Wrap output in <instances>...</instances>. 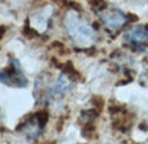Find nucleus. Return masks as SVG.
<instances>
[{
	"label": "nucleus",
	"mask_w": 148,
	"mask_h": 144,
	"mask_svg": "<svg viewBox=\"0 0 148 144\" xmlns=\"http://www.w3.org/2000/svg\"><path fill=\"white\" fill-rule=\"evenodd\" d=\"M0 83L9 86H19V87H23L27 85V78L22 72L19 62L17 59L12 58L9 68L0 72Z\"/></svg>",
	"instance_id": "7ed1b4c3"
},
{
	"label": "nucleus",
	"mask_w": 148,
	"mask_h": 144,
	"mask_svg": "<svg viewBox=\"0 0 148 144\" xmlns=\"http://www.w3.org/2000/svg\"><path fill=\"white\" fill-rule=\"evenodd\" d=\"M92 103L94 104L97 108H101V109H102V107H103L104 100L102 99L101 97H93V98H92Z\"/></svg>",
	"instance_id": "1a4fd4ad"
},
{
	"label": "nucleus",
	"mask_w": 148,
	"mask_h": 144,
	"mask_svg": "<svg viewBox=\"0 0 148 144\" xmlns=\"http://www.w3.org/2000/svg\"><path fill=\"white\" fill-rule=\"evenodd\" d=\"M101 21L107 29L115 30L124 26L127 22V16L122 10L112 8V9H104L101 13Z\"/></svg>",
	"instance_id": "20e7f679"
},
{
	"label": "nucleus",
	"mask_w": 148,
	"mask_h": 144,
	"mask_svg": "<svg viewBox=\"0 0 148 144\" xmlns=\"http://www.w3.org/2000/svg\"><path fill=\"white\" fill-rule=\"evenodd\" d=\"M5 31H7V27H4V26H0V39H1L3 36H4Z\"/></svg>",
	"instance_id": "9d476101"
},
{
	"label": "nucleus",
	"mask_w": 148,
	"mask_h": 144,
	"mask_svg": "<svg viewBox=\"0 0 148 144\" xmlns=\"http://www.w3.org/2000/svg\"><path fill=\"white\" fill-rule=\"evenodd\" d=\"M48 117H49V116H48L47 111H41V112H38V113H36V121H38V124L41 126V128L47 124Z\"/></svg>",
	"instance_id": "423d86ee"
},
{
	"label": "nucleus",
	"mask_w": 148,
	"mask_h": 144,
	"mask_svg": "<svg viewBox=\"0 0 148 144\" xmlns=\"http://www.w3.org/2000/svg\"><path fill=\"white\" fill-rule=\"evenodd\" d=\"M64 27L68 36L73 40V43L80 46H86L94 41L95 35L92 27L88 26L80 18V16L75 12H68L64 17Z\"/></svg>",
	"instance_id": "f257e3e1"
},
{
	"label": "nucleus",
	"mask_w": 148,
	"mask_h": 144,
	"mask_svg": "<svg viewBox=\"0 0 148 144\" xmlns=\"http://www.w3.org/2000/svg\"><path fill=\"white\" fill-rule=\"evenodd\" d=\"M23 31H25L23 35L28 39H32V38H36V36H38V32H36L35 30H31V29H28V27H25Z\"/></svg>",
	"instance_id": "6e6552de"
},
{
	"label": "nucleus",
	"mask_w": 148,
	"mask_h": 144,
	"mask_svg": "<svg viewBox=\"0 0 148 144\" xmlns=\"http://www.w3.org/2000/svg\"><path fill=\"white\" fill-rule=\"evenodd\" d=\"M124 40L126 44L132 45L134 50L144 52L148 48V29L140 25L130 27L124 33Z\"/></svg>",
	"instance_id": "f03ea898"
},
{
	"label": "nucleus",
	"mask_w": 148,
	"mask_h": 144,
	"mask_svg": "<svg viewBox=\"0 0 148 144\" xmlns=\"http://www.w3.org/2000/svg\"><path fill=\"white\" fill-rule=\"evenodd\" d=\"M93 131H94V125H93V124H86V125L82 128V134L86 138H89Z\"/></svg>",
	"instance_id": "0eeeda50"
},
{
	"label": "nucleus",
	"mask_w": 148,
	"mask_h": 144,
	"mask_svg": "<svg viewBox=\"0 0 148 144\" xmlns=\"http://www.w3.org/2000/svg\"><path fill=\"white\" fill-rule=\"evenodd\" d=\"M73 87V84H72V78L70 76H67L64 72H62L59 75L58 80H57L56 85L52 89V95H63L64 93H68L71 89Z\"/></svg>",
	"instance_id": "39448f33"
}]
</instances>
